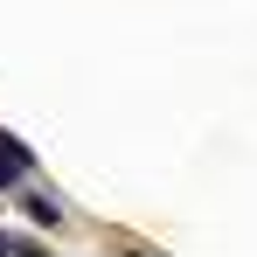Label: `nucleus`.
Listing matches in <instances>:
<instances>
[{
  "instance_id": "obj_1",
  "label": "nucleus",
  "mask_w": 257,
  "mask_h": 257,
  "mask_svg": "<svg viewBox=\"0 0 257 257\" xmlns=\"http://www.w3.org/2000/svg\"><path fill=\"white\" fill-rule=\"evenodd\" d=\"M28 174H35V153H28L14 132H0V188H21Z\"/></svg>"
},
{
  "instance_id": "obj_2",
  "label": "nucleus",
  "mask_w": 257,
  "mask_h": 257,
  "mask_svg": "<svg viewBox=\"0 0 257 257\" xmlns=\"http://www.w3.org/2000/svg\"><path fill=\"white\" fill-rule=\"evenodd\" d=\"M21 209H28V222H35V229H63V209H56L49 195H21Z\"/></svg>"
},
{
  "instance_id": "obj_3",
  "label": "nucleus",
  "mask_w": 257,
  "mask_h": 257,
  "mask_svg": "<svg viewBox=\"0 0 257 257\" xmlns=\"http://www.w3.org/2000/svg\"><path fill=\"white\" fill-rule=\"evenodd\" d=\"M7 250H14V257H49V243H42V236H14V229H0V257H7Z\"/></svg>"
}]
</instances>
